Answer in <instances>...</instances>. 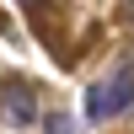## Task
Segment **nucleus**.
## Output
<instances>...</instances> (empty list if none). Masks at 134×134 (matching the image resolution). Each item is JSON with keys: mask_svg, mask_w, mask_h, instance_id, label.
<instances>
[{"mask_svg": "<svg viewBox=\"0 0 134 134\" xmlns=\"http://www.w3.org/2000/svg\"><path fill=\"white\" fill-rule=\"evenodd\" d=\"M43 129H48V134H81V124H75L70 113H54V118H43Z\"/></svg>", "mask_w": 134, "mask_h": 134, "instance_id": "nucleus-3", "label": "nucleus"}, {"mask_svg": "<svg viewBox=\"0 0 134 134\" xmlns=\"http://www.w3.org/2000/svg\"><path fill=\"white\" fill-rule=\"evenodd\" d=\"M129 107H134V64L97 81L91 97H86V118H113V113H129Z\"/></svg>", "mask_w": 134, "mask_h": 134, "instance_id": "nucleus-1", "label": "nucleus"}, {"mask_svg": "<svg viewBox=\"0 0 134 134\" xmlns=\"http://www.w3.org/2000/svg\"><path fill=\"white\" fill-rule=\"evenodd\" d=\"M0 118L16 129H32L38 124V91H32L27 81H5L0 86Z\"/></svg>", "mask_w": 134, "mask_h": 134, "instance_id": "nucleus-2", "label": "nucleus"}]
</instances>
